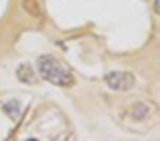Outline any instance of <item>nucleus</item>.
I'll list each match as a JSON object with an SVG mask.
<instances>
[{
	"mask_svg": "<svg viewBox=\"0 0 160 141\" xmlns=\"http://www.w3.org/2000/svg\"><path fill=\"white\" fill-rule=\"evenodd\" d=\"M23 8L30 13V15H40V4H38V0H23Z\"/></svg>",
	"mask_w": 160,
	"mask_h": 141,
	"instance_id": "obj_4",
	"label": "nucleus"
},
{
	"mask_svg": "<svg viewBox=\"0 0 160 141\" xmlns=\"http://www.w3.org/2000/svg\"><path fill=\"white\" fill-rule=\"evenodd\" d=\"M38 70H40V75L58 87H72L73 85V74L72 70L58 58L51 56V55H43L38 58Z\"/></svg>",
	"mask_w": 160,
	"mask_h": 141,
	"instance_id": "obj_1",
	"label": "nucleus"
},
{
	"mask_svg": "<svg viewBox=\"0 0 160 141\" xmlns=\"http://www.w3.org/2000/svg\"><path fill=\"white\" fill-rule=\"evenodd\" d=\"M4 109H6V113H8L12 119H17V117H19V102H17V100L8 102V104L4 105Z\"/></svg>",
	"mask_w": 160,
	"mask_h": 141,
	"instance_id": "obj_5",
	"label": "nucleus"
},
{
	"mask_svg": "<svg viewBox=\"0 0 160 141\" xmlns=\"http://www.w3.org/2000/svg\"><path fill=\"white\" fill-rule=\"evenodd\" d=\"M17 77L23 81V83H36V77H34V72L28 64H21L19 70H17Z\"/></svg>",
	"mask_w": 160,
	"mask_h": 141,
	"instance_id": "obj_3",
	"label": "nucleus"
},
{
	"mask_svg": "<svg viewBox=\"0 0 160 141\" xmlns=\"http://www.w3.org/2000/svg\"><path fill=\"white\" fill-rule=\"evenodd\" d=\"M106 85L111 90L124 92V90H130L136 85V77L128 72H109L106 75Z\"/></svg>",
	"mask_w": 160,
	"mask_h": 141,
	"instance_id": "obj_2",
	"label": "nucleus"
},
{
	"mask_svg": "<svg viewBox=\"0 0 160 141\" xmlns=\"http://www.w3.org/2000/svg\"><path fill=\"white\" fill-rule=\"evenodd\" d=\"M154 10H156V13L160 15V0H154Z\"/></svg>",
	"mask_w": 160,
	"mask_h": 141,
	"instance_id": "obj_6",
	"label": "nucleus"
}]
</instances>
